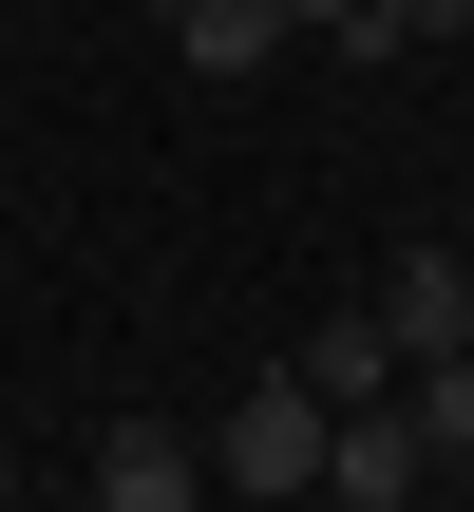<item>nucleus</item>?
<instances>
[{"mask_svg": "<svg viewBox=\"0 0 474 512\" xmlns=\"http://www.w3.org/2000/svg\"><path fill=\"white\" fill-rule=\"evenodd\" d=\"M209 494H247V512H304V494H323V399H304L285 361L228 399V437H209Z\"/></svg>", "mask_w": 474, "mask_h": 512, "instance_id": "nucleus-1", "label": "nucleus"}, {"mask_svg": "<svg viewBox=\"0 0 474 512\" xmlns=\"http://www.w3.org/2000/svg\"><path fill=\"white\" fill-rule=\"evenodd\" d=\"M323 494H342V512H418V494H437V456H418V418H399V399H361V418H323Z\"/></svg>", "mask_w": 474, "mask_h": 512, "instance_id": "nucleus-2", "label": "nucleus"}, {"mask_svg": "<svg viewBox=\"0 0 474 512\" xmlns=\"http://www.w3.org/2000/svg\"><path fill=\"white\" fill-rule=\"evenodd\" d=\"M361 323H380V342H399V361H456V342H474V266H456V247H399V266H380V304H361Z\"/></svg>", "mask_w": 474, "mask_h": 512, "instance_id": "nucleus-3", "label": "nucleus"}, {"mask_svg": "<svg viewBox=\"0 0 474 512\" xmlns=\"http://www.w3.org/2000/svg\"><path fill=\"white\" fill-rule=\"evenodd\" d=\"M190 494H209V456H190L171 418H114V437H95V512H190Z\"/></svg>", "mask_w": 474, "mask_h": 512, "instance_id": "nucleus-4", "label": "nucleus"}, {"mask_svg": "<svg viewBox=\"0 0 474 512\" xmlns=\"http://www.w3.org/2000/svg\"><path fill=\"white\" fill-rule=\"evenodd\" d=\"M399 418H418V456H437V494L474 512V342H456V361H418V380H399Z\"/></svg>", "mask_w": 474, "mask_h": 512, "instance_id": "nucleus-5", "label": "nucleus"}, {"mask_svg": "<svg viewBox=\"0 0 474 512\" xmlns=\"http://www.w3.org/2000/svg\"><path fill=\"white\" fill-rule=\"evenodd\" d=\"M285 380H304V399H323V418H361V399H399V380H418V361H399V342H380V323H323V342H304V361H285Z\"/></svg>", "mask_w": 474, "mask_h": 512, "instance_id": "nucleus-6", "label": "nucleus"}, {"mask_svg": "<svg viewBox=\"0 0 474 512\" xmlns=\"http://www.w3.org/2000/svg\"><path fill=\"white\" fill-rule=\"evenodd\" d=\"M171 57L190 76H266L285 57V0H171Z\"/></svg>", "mask_w": 474, "mask_h": 512, "instance_id": "nucleus-7", "label": "nucleus"}, {"mask_svg": "<svg viewBox=\"0 0 474 512\" xmlns=\"http://www.w3.org/2000/svg\"><path fill=\"white\" fill-rule=\"evenodd\" d=\"M361 19H380V38H399V57H418V38H456L474 0H361Z\"/></svg>", "mask_w": 474, "mask_h": 512, "instance_id": "nucleus-8", "label": "nucleus"}, {"mask_svg": "<svg viewBox=\"0 0 474 512\" xmlns=\"http://www.w3.org/2000/svg\"><path fill=\"white\" fill-rule=\"evenodd\" d=\"M0 494H19V456H0Z\"/></svg>", "mask_w": 474, "mask_h": 512, "instance_id": "nucleus-9", "label": "nucleus"}]
</instances>
